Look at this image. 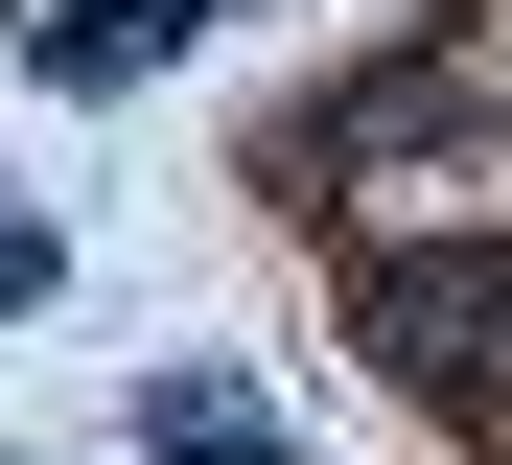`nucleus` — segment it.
I'll return each mask as SVG.
<instances>
[{
    "mask_svg": "<svg viewBox=\"0 0 512 465\" xmlns=\"http://www.w3.org/2000/svg\"><path fill=\"white\" fill-rule=\"evenodd\" d=\"M350 349L396 372V396L489 419V396H512V233H373V256H350Z\"/></svg>",
    "mask_w": 512,
    "mask_h": 465,
    "instance_id": "obj_1",
    "label": "nucleus"
},
{
    "mask_svg": "<svg viewBox=\"0 0 512 465\" xmlns=\"http://www.w3.org/2000/svg\"><path fill=\"white\" fill-rule=\"evenodd\" d=\"M163 465H280V419L256 396H163Z\"/></svg>",
    "mask_w": 512,
    "mask_h": 465,
    "instance_id": "obj_2",
    "label": "nucleus"
}]
</instances>
